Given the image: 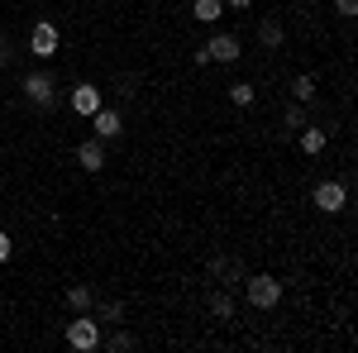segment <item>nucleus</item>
Masks as SVG:
<instances>
[{
    "label": "nucleus",
    "mask_w": 358,
    "mask_h": 353,
    "mask_svg": "<svg viewBox=\"0 0 358 353\" xmlns=\"http://www.w3.org/2000/svg\"><path fill=\"white\" fill-rule=\"evenodd\" d=\"M310 124V115H306V101H296V106H287V129L296 134V129H306Z\"/></svg>",
    "instance_id": "obj_17"
},
{
    "label": "nucleus",
    "mask_w": 358,
    "mask_h": 353,
    "mask_svg": "<svg viewBox=\"0 0 358 353\" xmlns=\"http://www.w3.org/2000/svg\"><path fill=\"white\" fill-rule=\"evenodd\" d=\"M224 10H253V0H224Z\"/></svg>",
    "instance_id": "obj_23"
},
{
    "label": "nucleus",
    "mask_w": 358,
    "mask_h": 353,
    "mask_svg": "<svg viewBox=\"0 0 358 353\" xmlns=\"http://www.w3.org/2000/svg\"><path fill=\"white\" fill-rule=\"evenodd\" d=\"M239 57H244V48H239L234 34H210L206 48L196 53V62H239Z\"/></svg>",
    "instance_id": "obj_5"
},
{
    "label": "nucleus",
    "mask_w": 358,
    "mask_h": 353,
    "mask_svg": "<svg viewBox=\"0 0 358 353\" xmlns=\"http://www.w3.org/2000/svg\"><path fill=\"white\" fill-rule=\"evenodd\" d=\"M91 129H96V138H106V143H110V138L124 134V115L110 110V106H101L96 115H91Z\"/></svg>",
    "instance_id": "obj_8"
},
{
    "label": "nucleus",
    "mask_w": 358,
    "mask_h": 353,
    "mask_svg": "<svg viewBox=\"0 0 358 353\" xmlns=\"http://www.w3.org/2000/svg\"><path fill=\"white\" fill-rule=\"evenodd\" d=\"M210 315L215 320H234V296L229 291H210Z\"/></svg>",
    "instance_id": "obj_15"
},
{
    "label": "nucleus",
    "mask_w": 358,
    "mask_h": 353,
    "mask_svg": "<svg viewBox=\"0 0 358 353\" xmlns=\"http://www.w3.org/2000/svg\"><path fill=\"white\" fill-rule=\"evenodd\" d=\"M67 106L91 120V115L101 110V86H96V82H77V86H72V96H67Z\"/></svg>",
    "instance_id": "obj_7"
},
{
    "label": "nucleus",
    "mask_w": 358,
    "mask_h": 353,
    "mask_svg": "<svg viewBox=\"0 0 358 353\" xmlns=\"http://www.w3.org/2000/svg\"><path fill=\"white\" fill-rule=\"evenodd\" d=\"M24 101L38 110H53L57 106V77L48 72V67H34V72H24Z\"/></svg>",
    "instance_id": "obj_1"
},
{
    "label": "nucleus",
    "mask_w": 358,
    "mask_h": 353,
    "mask_svg": "<svg viewBox=\"0 0 358 353\" xmlns=\"http://www.w3.org/2000/svg\"><path fill=\"white\" fill-rule=\"evenodd\" d=\"M91 305H96V291H91V287H67V310L86 315Z\"/></svg>",
    "instance_id": "obj_12"
},
{
    "label": "nucleus",
    "mask_w": 358,
    "mask_h": 353,
    "mask_svg": "<svg viewBox=\"0 0 358 353\" xmlns=\"http://www.w3.org/2000/svg\"><path fill=\"white\" fill-rule=\"evenodd\" d=\"M244 291H248V305L253 310H273L277 301H282V282L268 277V272H258V277H244Z\"/></svg>",
    "instance_id": "obj_2"
},
{
    "label": "nucleus",
    "mask_w": 358,
    "mask_h": 353,
    "mask_svg": "<svg viewBox=\"0 0 358 353\" xmlns=\"http://www.w3.org/2000/svg\"><path fill=\"white\" fill-rule=\"evenodd\" d=\"M224 15V0H192V20H201V24H215Z\"/></svg>",
    "instance_id": "obj_11"
},
{
    "label": "nucleus",
    "mask_w": 358,
    "mask_h": 353,
    "mask_svg": "<svg viewBox=\"0 0 358 353\" xmlns=\"http://www.w3.org/2000/svg\"><path fill=\"white\" fill-rule=\"evenodd\" d=\"M210 277H215V282H244V272H239V263H234V258H210Z\"/></svg>",
    "instance_id": "obj_13"
},
{
    "label": "nucleus",
    "mask_w": 358,
    "mask_h": 353,
    "mask_svg": "<svg viewBox=\"0 0 358 353\" xmlns=\"http://www.w3.org/2000/svg\"><path fill=\"white\" fill-rule=\"evenodd\" d=\"M5 258H10V234L0 229V263H5Z\"/></svg>",
    "instance_id": "obj_24"
},
{
    "label": "nucleus",
    "mask_w": 358,
    "mask_h": 353,
    "mask_svg": "<svg viewBox=\"0 0 358 353\" xmlns=\"http://www.w3.org/2000/svg\"><path fill=\"white\" fill-rule=\"evenodd\" d=\"M296 134H301V153H320V148L330 143V134H325V129H310V124H306V129H296Z\"/></svg>",
    "instance_id": "obj_14"
},
{
    "label": "nucleus",
    "mask_w": 358,
    "mask_h": 353,
    "mask_svg": "<svg viewBox=\"0 0 358 353\" xmlns=\"http://www.w3.org/2000/svg\"><path fill=\"white\" fill-rule=\"evenodd\" d=\"M57 48H62V34H57V24H53V20H38V24L29 29V53L38 57V62L57 57Z\"/></svg>",
    "instance_id": "obj_4"
},
{
    "label": "nucleus",
    "mask_w": 358,
    "mask_h": 353,
    "mask_svg": "<svg viewBox=\"0 0 358 353\" xmlns=\"http://www.w3.org/2000/svg\"><path fill=\"white\" fill-rule=\"evenodd\" d=\"M5 62H10V38L0 34V67H5Z\"/></svg>",
    "instance_id": "obj_22"
},
{
    "label": "nucleus",
    "mask_w": 358,
    "mask_h": 353,
    "mask_svg": "<svg viewBox=\"0 0 358 353\" xmlns=\"http://www.w3.org/2000/svg\"><path fill=\"white\" fill-rule=\"evenodd\" d=\"M77 163L86 167V172H101V167H106V138H82V143H77Z\"/></svg>",
    "instance_id": "obj_9"
},
{
    "label": "nucleus",
    "mask_w": 358,
    "mask_h": 353,
    "mask_svg": "<svg viewBox=\"0 0 358 353\" xmlns=\"http://www.w3.org/2000/svg\"><path fill=\"white\" fill-rule=\"evenodd\" d=\"M334 10H339L344 20H354V15H358V0H334Z\"/></svg>",
    "instance_id": "obj_21"
},
{
    "label": "nucleus",
    "mask_w": 358,
    "mask_h": 353,
    "mask_svg": "<svg viewBox=\"0 0 358 353\" xmlns=\"http://www.w3.org/2000/svg\"><path fill=\"white\" fill-rule=\"evenodd\" d=\"M282 38H287L282 20H273V15H268V20L258 24V43H263V48H282Z\"/></svg>",
    "instance_id": "obj_10"
},
{
    "label": "nucleus",
    "mask_w": 358,
    "mask_h": 353,
    "mask_svg": "<svg viewBox=\"0 0 358 353\" xmlns=\"http://www.w3.org/2000/svg\"><path fill=\"white\" fill-rule=\"evenodd\" d=\"M134 344H138V339H134V334H129V329H115L110 339H106V349H110V353H129V349H134Z\"/></svg>",
    "instance_id": "obj_16"
},
{
    "label": "nucleus",
    "mask_w": 358,
    "mask_h": 353,
    "mask_svg": "<svg viewBox=\"0 0 358 353\" xmlns=\"http://www.w3.org/2000/svg\"><path fill=\"white\" fill-rule=\"evenodd\" d=\"M96 320H101V325H115V320H124V305H120V301H101Z\"/></svg>",
    "instance_id": "obj_18"
},
{
    "label": "nucleus",
    "mask_w": 358,
    "mask_h": 353,
    "mask_svg": "<svg viewBox=\"0 0 358 353\" xmlns=\"http://www.w3.org/2000/svg\"><path fill=\"white\" fill-rule=\"evenodd\" d=\"M310 201H315V210H325V215H339V210L349 206V187H344V182H315Z\"/></svg>",
    "instance_id": "obj_6"
},
{
    "label": "nucleus",
    "mask_w": 358,
    "mask_h": 353,
    "mask_svg": "<svg viewBox=\"0 0 358 353\" xmlns=\"http://www.w3.org/2000/svg\"><path fill=\"white\" fill-rule=\"evenodd\" d=\"M292 96H296V101H310V96H315V77H292Z\"/></svg>",
    "instance_id": "obj_19"
},
{
    "label": "nucleus",
    "mask_w": 358,
    "mask_h": 353,
    "mask_svg": "<svg viewBox=\"0 0 358 353\" xmlns=\"http://www.w3.org/2000/svg\"><path fill=\"white\" fill-rule=\"evenodd\" d=\"M229 101H234V106H253V86L234 82V86H229Z\"/></svg>",
    "instance_id": "obj_20"
},
{
    "label": "nucleus",
    "mask_w": 358,
    "mask_h": 353,
    "mask_svg": "<svg viewBox=\"0 0 358 353\" xmlns=\"http://www.w3.org/2000/svg\"><path fill=\"white\" fill-rule=\"evenodd\" d=\"M0 115H5V110H0Z\"/></svg>",
    "instance_id": "obj_25"
},
{
    "label": "nucleus",
    "mask_w": 358,
    "mask_h": 353,
    "mask_svg": "<svg viewBox=\"0 0 358 353\" xmlns=\"http://www.w3.org/2000/svg\"><path fill=\"white\" fill-rule=\"evenodd\" d=\"M67 349H77V353H91V349H101V320L86 310V315H77L72 325H67Z\"/></svg>",
    "instance_id": "obj_3"
}]
</instances>
